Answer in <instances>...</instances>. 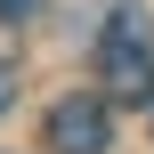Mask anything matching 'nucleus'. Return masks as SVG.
<instances>
[{
  "mask_svg": "<svg viewBox=\"0 0 154 154\" xmlns=\"http://www.w3.org/2000/svg\"><path fill=\"white\" fill-rule=\"evenodd\" d=\"M32 8H41V0H0V24H24Z\"/></svg>",
  "mask_w": 154,
  "mask_h": 154,
  "instance_id": "obj_3",
  "label": "nucleus"
},
{
  "mask_svg": "<svg viewBox=\"0 0 154 154\" xmlns=\"http://www.w3.org/2000/svg\"><path fill=\"white\" fill-rule=\"evenodd\" d=\"M8 97H16V65L0 57V114H8Z\"/></svg>",
  "mask_w": 154,
  "mask_h": 154,
  "instance_id": "obj_4",
  "label": "nucleus"
},
{
  "mask_svg": "<svg viewBox=\"0 0 154 154\" xmlns=\"http://www.w3.org/2000/svg\"><path fill=\"white\" fill-rule=\"evenodd\" d=\"M97 81H106V106L114 97L122 106H146V89H154V32H146V8L138 0L114 8V32L97 41Z\"/></svg>",
  "mask_w": 154,
  "mask_h": 154,
  "instance_id": "obj_1",
  "label": "nucleus"
},
{
  "mask_svg": "<svg viewBox=\"0 0 154 154\" xmlns=\"http://www.w3.org/2000/svg\"><path fill=\"white\" fill-rule=\"evenodd\" d=\"M114 146V114H106V97H57L49 106V154H106Z\"/></svg>",
  "mask_w": 154,
  "mask_h": 154,
  "instance_id": "obj_2",
  "label": "nucleus"
}]
</instances>
